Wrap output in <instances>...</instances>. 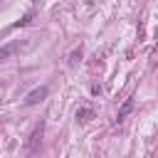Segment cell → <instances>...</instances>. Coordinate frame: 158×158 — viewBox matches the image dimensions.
<instances>
[{
    "instance_id": "cell-1",
    "label": "cell",
    "mask_w": 158,
    "mask_h": 158,
    "mask_svg": "<svg viewBox=\"0 0 158 158\" xmlns=\"http://www.w3.org/2000/svg\"><path fill=\"white\" fill-rule=\"evenodd\" d=\"M42 133H44V121H40V123L35 126V131H32V136H30V141H27V151H30V153H37V151H40V146H42Z\"/></svg>"
},
{
    "instance_id": "cell-2",
    "label": "cell",
    "mask_w": 158,
    "mask_h": 158,
    "mask_svg": "<svg viewBox=\"0 0 158 158\" xmlns=\"http://www.w3.org/2000/svg\"><path fill=\"white\" fill-rule=\"evenodd\" d=\"M47 94H49V89H47V86H37V89H32V91L25 96V104H27V106H35V104L44 101V99H47Z\"/></svg>"
},
{
    "instance_id": "cell-3",
    "label": "cell",
    "mask_w": 158,
    "mask_h": 158,
    "mask_svg": "<svg viewBox=\"0 0 158 158\" xmlns=\"http://www.w3.org/2000/svg\"><path fill=\"white\" fill-rule=\"evenodd\" d=\"M17 49H20V42H7V44H2V47H0V62L10 59Z\"/></svg>"
},
{
    "instance_id": "cell-4",
    "label": "cell",
    "mask_w": 158,
    "mask_h": 158,
    "mask_svg": "<svg viewBox=\"0 0 158 158\" xmlns=\"http://www.w3.org/2000/svg\"><path fill=\"white\" fill-rule=\"evenodd\" d=\"M131 109H133V99H126V101L121 104V109H118V114H116V118H114V121H116V123H121V121L131 114Z\"/></svg>"
},
{
    "instance_id": "cell-5",
    "label": "cell",
    "mask_w": 158,
    "mask_h": 158,
    "mask_svg": "<svg viewBox=\"0 0 158 158\" xmlns=\"http://www.w3.org/2000/svg\"><path fill=\"white\" fill-rule=\"evenodd\" d=\"M94 118V109L91 106H81L79 111H77V121L79 123H86V121H91Z\"/></svg>"
},
{
    "instance_id": "cell-6",
    "label": "cell",
    "mask_w": 158,
    "mask_h": 158,
    "mask_svg": "<svg viewBox=\"0 0 158 158\" xmlns=\"http://www.w3.org/2000/svg\"><path fill=\"white\" fill-rule=\"evenodd\" d=\"M81 57H84V47L79 44V47H74V49H72V54H69V64L74 67V64H77V62H79Z\"/></svg>"
},
{
    "instance_id": "cell-7",
    "label": "cell",
    "mask_w": 158,
    "mask_h": 158,
    "mask_svg": "<svg viewBox=\"0 0 158 158\" xmlns=\"http://www.w3.org/2000/svg\"><path fill=\"white\" fill-rule=\"evenodd\" d=\"M30 20H32V12H27V15H22L15 25H10V30H15V27H25V25H30Z\"/></svg>"
},
{
    "instance_id": "cell-8",
    "label": "cell",
    "mask_w": 158,
    "mask_h": 158,
    "mask_svg": "<svg viewBox=\"0 0 158 158\" xmlns=\"http://www.w3.org/2000/svg\"><path fill=\"white\" fill-rule=\"evenodd\" d=\"M91 94H94V96H99V94H101V86H99V84H94V86H91Z\"/></svg>"
}]
</instances>
